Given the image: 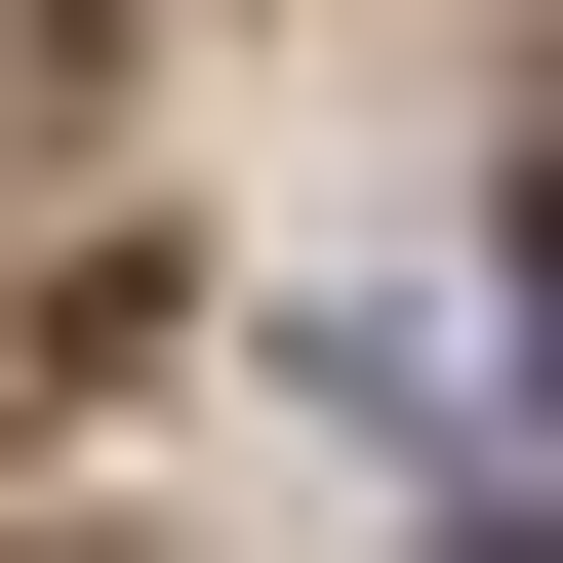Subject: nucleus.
Returning <instances> with one entry per match:
<instances>
[{"mask_svg":"<svg viewBox=\"0 0 563 563\" xmlns=\"http://www.w3.org/2000/svg\"><path fill=\"white\" fill-rule=\"evenodd\" d=\"M523 282H563V201H523Z\"/></svg>","mask_w":563,"mask_h":563,"instance_id":"f257e3e1","label":"nucleus"},{"mask_svg":"<svg viewBox=\"0 0 563 563\" xmlns=\"http://www.w3.org/2000/svg\"><path fill=\"white\" fill-rule=\"evenodd\" d=\"M483 563H563V523H483Z\"/></svg>","mask_w":563,"mask_h":563,"instance_id":"f03ea898","label":"nucleus"}]
</instances>
